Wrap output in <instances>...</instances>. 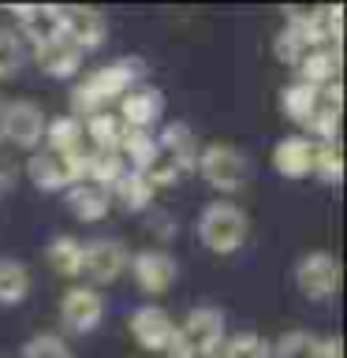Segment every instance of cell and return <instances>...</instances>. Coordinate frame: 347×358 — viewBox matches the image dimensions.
Returning <instances> with one entry per match:
<instances>
[{
	"mask_svg": "<svg viewBox=\"0 0 347 358\" xmlns=\"http://www.w3.org/2000/svg\"><path fill=\"white\" fill-rule=\"evenodd\" d=\"M336 75H340V49H313L299 60V83L313 90L336 83Z\"/></svg>",
	"mask_w": 347,
	"mask_h": 358,
	"instance_id": "18",
	"label": "cell"
},
{
	"mask_svg": "<svg viewBox=\"0 0 347 358\" xmlns=\"http://www.w3.org/2000/svg\"><path fill=\"white\" fill-rule=\"evenodd\" d=\"M0 134L22 150H34L45 138V112L30 101H11L0 108Z\"/></svg>",
	"mask_w": 347,
	"mask_h": 358,
	"instance_id": "6",
	"label": "cell"
},
{
	"mask_svg": "<svg viewBox=\"0 0 347 358\" xmlns=\"http://www.w3.org/2000/svg\"><path fill=\"white\" fill-rule=\"evenodd\" d=\"M313 150H318V145H313L310 138H302V134H288V138H280L276 150H273L276 172L284 176V179L310 176L313 172Z\"/></svg>",
	"mask_w": 347,
	"mask_h": 358,
	"instance_id": "14",
	"label": "cell"
},
{
	"mask_svg": "<svg viewBox=\"0 0 347 358\" xmlns=\"http://www.w3.org/2000/svg\"><path fill=\"white\" fill-rule=\"evenodd\" d=\"M280 108H284V116H291V120L310 123L313 108H318V90L306 86V83L284 86V94H280Z\"/></svg>",
	"mask_w": 347,
	"mask_h": 358,
	"instance_id": "25",
	"label": "cell"
},
{
	"mask_svg": "<svg viewBox=\"0 0 347 358\" xmlns=\"http://www.w3.org/2000/svg\"><path fill=\"white\" fill-rule=\"evenodd\" d=\"M295 284L306 299H329L336 295L340 287V262L325 250H313V254H302L299 265H295Z\"/></svg>",
	"mask_w": 347,
	"mask_h": 358,
	"instance_id": "5",
	"label": "cell"
},
{
	"mask_svg": "<svg viewBox=\"0 0 347 358\" xmlns=\"http://www.w3.org/2000/svg\"><path fill=\"white\" fill-rule=\"evenodd\" d=\"M0 358H4V355H0Z\"/></svg>",
	"mask_w": 347,
	"mask_h": 358,
	"instance_id": "36",
	"label": "cell"
},
{
	"mask_svg": "<svg viewBox=\"0 0 347 358\" xmlns=\"http://www.w3.org/2000/svg\"><path fill=\"white\" fill-rule=\"evenodd\" d=\"M19 15V27H22V38L34 41V49L49 45L60 34V8H49V4H27V8H11Z\"/></svg>",
	"mask_w": 347,
	"mask_h": 358,
	"instance_id": "15",
	"label": "cell"
},
{
	"mask_svg": "<svg viewBox=\"0 0 347 358\" xmlns=\"http://www.w3.org/2000/svg\"><path fill=\"white\" fill-rule=\"evenodd\" d=\"M127 324H131V336L139 340V347H146V351H161V355H164L168 340L176 336V321L168 317L161 306H142V310H134Z\"/></svg>",
	"mask_w": 347,
	"mask_h": 358,
	"instance_id": "13",
	"label": "cell"
},
{
	"mask_svg": "<svg viewBox=\"0 0 347 358\" xmlns=\"http://www.w3.org/2000/svg\"><path fill=\"white\" fill-rule=\"evenodd\" d=\"M131 254L120 239H90L83 243V273L94 280V284H112V280L123 276Z\"/></svg>",
	"mask_w": 347,
	"mask_h": 358,
	"instance_id": "8",
	"label": "cell"
},
{
	"mask_svg": "<svg viewBox=\"0 0 347 358\" xmlns=\"http://www.w3.org/2000/svg\"><path fill=\"white\" fill-rule=\"evenodd\" d=\"M22 358H71V351H67V343L60 336H34L22 347Z\"/></svg>",
	"mask_w": 347,
	"mask_h": 358,
	"instance_id": "34",
	"label": "cell"
},
{
	"mask_svg": "<svg viewBox=\"0 0 347 358\" xmlns=\"http://www.w3.org/2000/svg\"><path fill=\"white\" fill-rule=\"evenodd\" d=\"M45 257L60 276H78L83 273V243L75 235H56V239L45 246Z\"/></svg>",
	"mask_w": 347,
	"mask_h": 358,
	"instance_id": "22",
	"label": "cell"
},
{
	"mask_svg": "<svg viewBox=\"0 0 347 358\" xmlns=\"http://www.w3.org/2000/svg\"><path fill=\"white\" fill-rule=\"evenodd\" d=\"M22 67V45L11 30H0V78H11Z\"/></svg>",
	"mask_w": 347,
	"mask_h": 358,
	"instance_id": "33",
	"label": "cell"
},
{
	"mask_svg": "<svg viewBox=\"0 0 347 358\" xmlns=\"http://www.w3.org/2000/svg\"><path fill=\"white\" fill-rule=\"evenodd\" d=\"M198 172L201 179L213 187V190H224V194H235V190H243L246 176H250V164H246L243 150H235L228 142H213L206 150L198 153Z\"/></svg>",
	"mask_w": 347,
	"mask_h": 358,
	"instance_id": "2",
	"label": "cell"
},
{
	"mask_svg": "<svg viewBox=\"0 0 347 358\" xmlns=\"http://www.w3.org/2000/svg\"><path fill=\"white\" fill-rule=\"evenodd\" d=\"M127 265H131V276H134V284H139V291H146V295L168 291L176 284V273H179L176 257L164 254V250H142V254H134Z\"/></svg>",
	"mask_w": 347,
	"mask_h": 358,
	"instance_id": "10",
	"label": "cell"
},
{
	"mask_svg": "<svg viewBox=\"0 0 347 358\" xmlns=\"http://www.w3.org/2000/svg\"><path fill=\"white\" fill-rule=\"evenodd\" d=\"M30 291V268L15 257H0V302H22Z\"/></svg>",
	"mask_w": 347,
	"mask_h": 358,
	"instance_id": "24",
	"label": "cell"
},
{
	"mask_svg": "<svg viewBox=\"0 0 347 358\" xmlns=\"http://www.w3.org/2000/svg\"><path fill=\"white\" fill-rule=\"evenodd\" d=\"M142 75H146V64L139 60V56H120V60L97 67V71L86 78V86L108 105L112 97H123L127 90L142 86Z\"/></svg>",
	"mask_w": 347,
	"mask_h": 358,
	"instance_id": "7",
	"label": "cell"
},
{
	"mask_svg": "<svg viewBox=\"0 0 347 358\" xmlns=\"http://www.w3.org/2000/svg\"><path fill=\"white\" fill-rule=\"evenodd\" d=\"M176 332L187 358H209L224 343V313L213 306H198L187 313L183 324H176Z\"/></svg>",
	"mask_w": 347,
	"mask_h": 358,
	"instance_id": "4",
	"label": "cell"
},
{
	"mask_svg": "<svg viewBox=\"0 0 347 358\" xmlns=\"http://www.w3.org/2000/svg\"><path fill=\"white\" fill-rule=\"evenodd\" d=\"M38 67L52 78H71V75H78V67H83V52H78L71 41L56 38V41L38 49Z\"/></svg>",
	"mask_w": 347,
	"mask_h": 358,
	"instance_id": "17",
	"label": "cell"
},
{
	"mask_svg": "<svg viewBox=\"0 0 347 358\" xmlns=\"http://www.w3.org/2000/svg\"><path fill=\"white\" fill-rule=\"evenodd\" d=\"M321 358H340V340H321Z\"/></svg>",
	"mask_w": 347,
	"mask_h": 358,
	"instance_id": "35",
	"label": "cell"
},
{
	"mask_svg": "<svg viewBox=\"0 0 347 358\" xmlns=\"http://www.w3.org/2000/svg\"><path fill=\"white\" fill-rule=\"evenodd\" d=\"M313 172L321 179H329V183H340L344 176V157H340V142H325L313 150Z\"/></svg>",
	"mask_w": 347,
	"mask_h": 358,
	"instance_id": "30",
	"label": "cell"
},
{
	"mask_svg": "<svg viewBox=\"0 0 347 358\" xmlns=\"http://www.w3.org/2000/svg\"><path fill=\"white\" fill-rule=\"evenodd\" d=\"M139 176H142V179H146V183H150L153 190H157V187H172L176 179L183 176V172H179L176 161H172V157H168L164 150H157V153L150 157V161H146V164L139 168Z\"/></svg>",
	"mask_w": 347,
	"mask_h": 358,
	"instance_id": "28",
	"label": "cell"
},
{
	"mask_svg": "<svg viewBox=\"0 0 347 358\" xmlns=\"http://www.w3.org/2000/svg\"><path fill=\"white\" fill-rule=\"evenodd\" d=\"M123 120L116 116V112H97V116H90V120H83V134H90L94 138V145L97 150H120V138H123Z\"/></svg>",
	"mask_w": 347,
	"mask_h": 358,
	"instance_id": "23",
	"label": "cell"
},
{
	"mask_svg": "<svg viewBox=\"0 0 347 358\" xmlns=\"http://www.w3.org/2000/svg\"><path fill=\"white\" fill-rule=\"evenodd\" d=\"M108 201H116V206H123L127 213H142L153 201V187L146 183L139 172H123L116 183L108 187Z\"/></svg>",
	"mask_w": 347,
	"mask_h": 358,
	"instance_id": "21",
	"label": "cell"
},
{
	"mask_svg": "<svg viewBox=\"0 0 347 358\" xmlns=\"http://www.w3.org/2000/svg\"><path fill=\"white\" fill-rule=\"evenodd\" d=\"M60 34L78 52H90V49H101V45H105L108 22L94 8H60Z\"/></svg>",
	"mask_w": 347,
	"mask_h": 358,
	"instance_id": "9",
	"label": "cell"
},
{
	"mask_svg": "<svg viewBox=\"0 0 347 358\" xmlns=\"http://www.w3.org/2000/svg\"><path fill=\"white\" fill-rule=\"evenodd\" d=\"M45 138H49V150L60 153L83 150V123L75 116H56L52 123H45Z\"/></svg>",
	"mask_w": 347,
	"mask_h": 358,
	"instance_id": "27",
	"label": "cell"
},
{
	"mask_svg": "<svg viewBox=\"0 0 347 358\" xmlns=\"http://www.w3.org/2000/svg\"><path fill=\"white\" fill-rule=\"evenodd\" d=\"M273 49H276V60L288 64V67H299V60L310 52L306 41H302V34L291 30V27H284V30L276 34V45H273Z\"/></svg>",
	"mask_w": 347,
	"mask_h": 358,
	"instance_id": "31",
	"label": "cell"
},
{
	"mask_svg": "<svg viewBox=\"0 0 347 358\" xmlns=\"http://www.w3.org/2000/svg\"><path fill=\"white\" fill-rule=\"evenodd\" d=\"M276 358H321V340L313 332H288L276 343Z\"/></svg>",
	"mask_w": 347,
	"mask_h": 358,
	"instance_id": "29",
	"label": "cell"
},
{
	"mask_svg": "<svg viewBox=\"0 0 347 358\" xmlns=\"http://www.w3.org/2000/svg\"><path fill=\"white\" fill-rule=\"evenodd\" d=\"M164 112V97L157 86H134L120 97V112L116 116L123 120V127H134V131H146L161 120Z\"/></svg>",
	"mask_w": 347,
	"mask_h": 358,
	"instance_id": "12",
	"label": "cell"
},
{
	"mask_svg": "<svg viewBox=\"0 0 347 358\" xmlns=\"http://www.w3.org/2000/svg\"><path fill=\"white\" fill-rule=\"evenodd\" d=\"M67 209H71L78 220H101L108 213V190L78 179L75 187H67Z\"/></svg>",
	"mask_w": 347,
	"mask_h": 358,
	"instance_id": "19",
	"label": "cell"
},
{
	"mask_svg": "<svg viewBox=\"0 0 347 358\" xmlns=\"http://www.w3.org/2000/svg\"><path fill=\"white\" fill-rule=\"evenodd\" d=\"M246 213L232 201H209L198 217V235L213 254H235L246 243Z\"/></svg>",
	"mask_w": 347,
	"mask_h": 358,
	"instance_id": "1",
	"label": "cell"
},
{
	"mask_svg": "<svg viewBox=\"0 0 347 358\" xmlns=\"http://www.w3.org/2000/svg\"><path fill=\"white\" fill-rule=\"evenodd\" d=\"M101 317H105V299H101L94 287H71L60 299V321H64V329L90 332V329H97V324H101Z\"/></svg>",
	"mask_w": 347,
	"mask_h": 358,
	"instance_id": "11",
	"label": "cell"
},
{
	"mask_svg": "<svg viewBox=\"0 0 347 358\" xmlns=\"http://www.w3.org/2000/svg\"><path fill=\"white\" fill-rule=\"evenodd\" d=\"M123 172H127V168H123L116 150H97V145H94V150L83 153V179H86V183H97V187L108 190Z\"/></svg>",
	"mask_w": 347,
	"mask_h": 358,
	"instance_id": "20",
	"label": "cell"
},
{
	"mask_svg": "<svg viewBox=\"0 0 347 358\" xmlns=\"http://www.w3.org/2000/svg\"><path fill=\"white\" fill-rule=\"evenodd\" d=\"M83 153L86 150H71V153H60V150H38L30 157V179H34V187H41V190H67V187H75L78 179H83Z\"/></svg>",
	"mask_w": 347,
	"mask_h": 358,
	"instance_id": "3",
	"label": "cell"
},
{
	"mask_svg": "<svg viewBox=\"0 0 347 358\" xmlns=\"http://www.w3.org/2000/svg\"><path fill=\"white\" fill-rule=\"evenodd\" d=\"M116 153H120V161H131V172H139V168L157 153V138H153L150 131L127 127V131H123V138H120V150Z\"/></svg>",
	"mask_w": 347,
	"mask_h": 358,
	"instance_id": "26",
	"label": "cell"
},
{
	"mask_svg": "<svg viewBox=\"0 0 347 358\" xmlns=\"http://www.w3.org/2000/svg\"><path fill=\"white\" fill-rule=\"evenodd\" d=\"M224 358H273V347L254 332H239L228 347H224Z\"/></svg>",
	"mask_w": 347,
	"mask_h": 358,
	"instance_id": "32",
	"label": "cell"
},
{
	"mask_svg": "<svg viewBox=\"0 0 347 358\" xmlns=\"http://www.w3.org/2000/svg\"><path fill=\"white\" fill-rule=\"evenodd\" d=\"M157 150H164L168 157H172L179 172H190V168L198 164V138H194V131H190L187 123H179V120L168 123V127L161 131Z\"/></svg>",
	"mask_w": 347,
	"mask_h": 358,
	"instance_id": "16",
	"label": "cell"
}]
</instances>
